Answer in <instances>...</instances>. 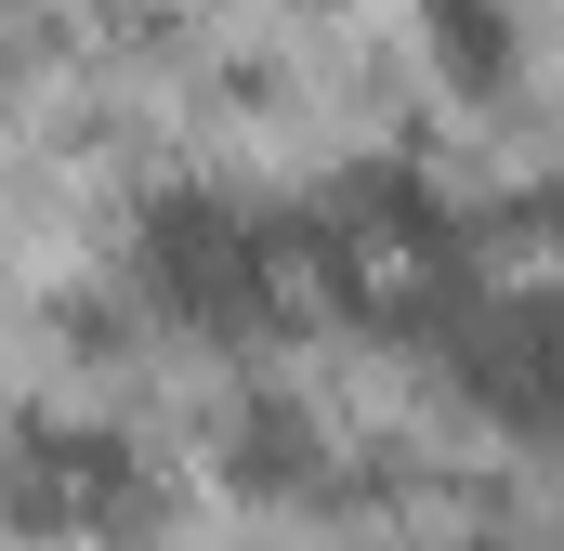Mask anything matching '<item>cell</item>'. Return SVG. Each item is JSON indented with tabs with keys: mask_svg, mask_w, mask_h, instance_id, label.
<instances>
[{
	"mask_svg": "<svg viewBox=\"0 0 564 551\" xmlns=\"http://www.w3.org/2000/svg\"><path fill=\"white\" fill-rule=\"evenodd\" d=\"M315 460H328V446H315V420L289 408V395H263V408L237 420V446H224V473H237L250 499H289V486H315Z\"/></svg>",
	"mask_w": 564,
	"mask_h": 551,
	"instance_id": "obj_3",
	"label": "cell"
},
{
	"mask_svg": "<svg viewBox=\"0 0 564 551\" xmlns=\"http://www.w3.org/2000/svg\"><path fill=\"white\" fill-rule=\"evenodd\" d=\"M0 93H13V40H0Z\"/></svg>",
	"mask_w": 564,
	"mask_h": 551,
	"instance_id": "obj_5",
	"label": "cell"
},
{
	"mask_svg": "<svg viewBox=\"0 0 564 551\" xmlns=\"http://www.w3.org/2000/svg\"><path fill=\"white\" fill-rule=\"evenodd\" d=\"M421 26H433V53H446L459 93H499L512 79V13L499 0H421Z\"/></svg>",
	"mask_w": 564,
	"mask_h": 551,
	"instance_id": "obj_4",
	"label": "cell"
},
{
	"mask_svg": "<svg viewBox=\"0 0 564 551\" xmlns=\"http://www.w3.org/2000/svg\"><path fill=\"white\" fill-rule=\"evenodd\" d=\"M459 381L486 395L499 420H564V302H486L459 328Z\"/></svg>",
	"mask_w": 564,
	"mask_h": 551,
	"instance_id": "obj_2",
	"label": "cell"
},
{
	"mask_svg": "<svg viewBox=\"0 0 564 551\" xmlns=\"http://www.w3.org/2000/svg\"><path fill=\"white\" fill-rule=\"evenodd\" d=\"M132 263H144V289H158L171 315H197V328H250V315L276 302L289 250L263 237V224H237L224 197H197V184H171V197L144 210Z\"/></svg>",
	"mask_w": 564,
	"mask_h": 551,
	"instance_id": "obj_1",
	"label": "cell"
}]
</instances>
